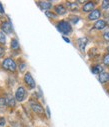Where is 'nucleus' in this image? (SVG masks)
<instances>
[{"label": "nucleus", "instance_id": "f257e3e1", "mask_svg": "<svg viewBox=\"0 0 109 127\" xmlns=\"http://www.w3.org/2000/svg\"><path fill=\"white\" fill-rule=\"evenodd\" d=\"M56 27H57V29H58L59 32L62 33V34H64V35H69V34L72 32V26H71V24H70L68 21H66V20H61V21H59V22L57 23Z\"/></svg>", "mask_w": 109, "mask_h": 127}, {"label": "nucleus", "instance_id": "f03ea898", "mask_svg": "<svg viewBox=\"0 0 109 127\" xmlns=\"http://www.w3.org/2000/svg\"><path fill=\"white\" fill-rule=\"evenodd\" d=\"M2 68L6 71H10V72H15L16 69H17V65H16V62L8 57V58H5L2 62Z\"/></svg>", "mask_w": 109, "mask_h": 127}, {"label": "nucleus", "instance_id": "7ed1b4c3", "mask_svg": "<svg viewBox=\"0 0 109 127\" xmlns=\"http://www.w3.org/2000/svg\"><path fill=\"white\" fill-rule=\"evenodd\" d=\"M30 107H31L32 111H33L34 113H36L37 115H39V116L45 115V110H44V108H43L42 105H41L40 103H38L37 101H31V102H30Z\"/></svg>", "mask_w": 109, "mask_h": 127}, {"label": "nucleus", "instance_id": "20e7f679", "mask_svg": "<svg viewBox=\"0 0 109 127\" xmlns=\"http://www.w3.org/2000/svg\"><path fill=\"white\" fill-rule=\"evenodd\" d=\"M27 96V91L25 90L24 87L20 86L17 88L16 92H15V99L18 101V102H22Z\"/></svg>", "mask_w": 109, "mask_h": 127}, {"label": "nucleus", "instance_id": "39448f33", "mask_svg": "<svg viewBox=\"0 0 109 127\" xmlns=\"http://www.w3.org/2000/svg\"><path fill=\"white\" fill-rule=\"evenodd\" d=\"M0 28H1V31L5 34H11L13 32V27H12V24L10 21H4L1 23L0 25Z\"/></svg>", "mask_w": 109, "mask_h": 127}, {"label": "nucleus", "instance_id": "423d86ee", "mask_svg": "<svg viewBox=\"0 0 109 127\" xmlns=\"http://www.w3.org/2000/svg\"><path fill=\"white\" fill-rule=\"evenodd\" d=\"M24 82H25V84H26L30 89L35 88V81H34L32 75H31L29 72H27V73L25 74V76H24Z\"/></svg>", "mask_w": 109, "mask_h": 127}, {"label": "nucleus", "instance_id": "0eeeda50", "mask_svg": "<svg viewBox=\"0 0 109 127\" xmlns=\"http://www.w3.org/2000/svg\"><path fill=\"white\" fill-rule=\"evenodd\" d=\"M102 13H101V10L100 9H94L93 11H91L89 14H88V20L89 21H94V20H99V18L101 17Z\"/></svg>", "mask_w": 109, "mask_h": 127}, {"label": "nucleus", "instance_id": "6e6552de", "mask_svg": "<svg viewBox=\"0 0 109 127\" xmlns=\"http://www.w3.org/2000/svg\"><path fill=\"white\" fill-rule=\"evenodd\" d=\"M95 5H96V2H94V1H88V2H86V3L82 6V10H83L84 12H86V13H90L91 11L94 10Z\"/></svg>", "mask_w": 109, "mask_h": 127}, {"label": "nucleus", "instance_id": "1a4fd4ad", "mask_svg": "<svg viewBox=\"0 0 109 127\" xmlns=\"http://www.w3.org/2000/svg\"><path fill=\"white\" fill-rule=\"evenodd\" d=\"M106 25H107V21H105L103 19H99V20H97L94 23L93 28L94 29H97V30H103L106 27Z\"/></svg>", "mask_w": 109, "mask_h": 127}, {"label": "nucleus", "instance_id": "9d476101", "mask_svg": "<svg viewBox=\"0 0 109 127\" xmlns=\"http://www.w3.org/2000/svg\"><path fill=\"white\" fill-rule=\"evenodd\" d=\"M87 43H88V39H87L86 37H81V38H78V40H77L78 47H79V49H80L82 52L85 51V47H86Z\"/></svg>", "mask_w": 109, "mask_h": 127}, {"label": "nucleus", "instance_id": "9b49d317", "mask_svg": "<svg viewBox=\"0 0 109 127\" xmlns=\"http://www.w3.org/2000/svg\"><path fill=\"white\" fill-rule=\"evenodd\" d=\"M98 81L100 83H102V84H105V83L109 82V73L108 72H104V71L102 73H100L99 76H98Z\"/></svg>", "mask_w": 109, "mask_h": 127}, {"label": "nucleus", "instance_id": "f8f14e48", "mask_svg": "<svg viewBox=\"0 0 109 127\" xmlns=\"http://www.w3.org/2000/svg\"><path fill=\"white\" fill-rule=\"evenodd\" d=\"M5 100H6V104H7V106H9V107H14V106L16 105V101H15L14 97L12 96L11 94H7V95H6Z\"/></svg>", "mask_w": 109, "mask_h": 127}, {"label": "nucleus", "instance_id": "ddd939ff", "mask_svg": "<svg viewBox=\"0 0 109 127\" xmlns=\"http://www.w3.org/2000/svg\"><path fill=\"white\" fill-rule=\"evenodd\" d=\"M55 12H56V15H64V14H66L67 9L64 5L59 4V5L55 6Z\"/></svg>", "mask_w": 109, "mask_h": 127}, {"label": "nucleus", "instance_id": "4468645a", "mask_svg": "<svg viewBox=\"0 0 109 127\" xmlns=\"http://www.w3.org/2000/svg\"><path fill=\"white\" fill-rule=\"evenodd\" d=\"M37 4L39 5V7L42 10H46V11H48V9H50L52 7L51 2H49V1H40V2H37Z\"/></svg>", "mask_w": 109, "mask_h": 127}, {"label": "nucleus", "instance_id": "2eb2a0df", "mask_svg": "<svg viewBox=\"0 0 109 127\" xmlns=\"http://www.w3.org/2000/svg\"><path fill=\"white\" fill-rule=\"evenodd\" d=\"M103 70L104 69H103V67L100 64H96V65H93L91 67V72L93 74H100V73L103 72Z\"/></svg>", "mask_w": 109, "mask_h": 127}, {"label": "nucleus", "instance_id": "dca6fc26", "mask_svg": "<svg viewBox=\"0 0 109 127\" xmlns=\"http://www.w3.org/2000/svg\"><path fill=\"white\" fill-rule=\"evenodd\" d=\"M66 5H67V8L70 10V11H77L78 10V4H77V2H67L66 3Z\"/></svg>", "mask_w": 109, "mask_h": 127}, {"label": "nucleus", "instance_id": "f3484780", "mask_svg": "<svg viewBox=\"0 0 109 127\" xmlns=\"http://www.w3.org/2000/svg\"><path fill=\"white\" fill-rule=\"evenodd\" d=\"M11 49L12 50H18L19 49V42L16 38H13L11 40Z\"/></svg>", "mask_w": 109, "mask_h": 127}, {"label": "nucleus", "instance_id": "a211bd4d", "mask_svg": "<svg viewBox=\"0 0 109 127\" xmlns=\"http://www.w3.org/2000/svg\"><path fill=\"white\" fill-rule=\"evenodd\" d=\"M6 107H7L6 100H5L4 97H1V98H0V111H4Z\"/></svg>", "mask_w": 109, "mask_h": 127}, {"label": "nucleus", "instance_id": "6ab92c4d", "mask_svg": "<svg viewBox=\"0 0 109 127\" xmlns=\"http://www.w3.org/2000/svg\"><path fill=\"white\" fill-rule=\"evenodd\" d=\"M102 63H103L105 66L109 67V53H106V54L103 55V57H102Z\"/></svg>", "mask_w": 109, "mask_h": 127}, {"label": "nucleus", "instance_id": "aec40b11", "mask_svg": "<svg viewBox=\"0 0 109 127\" xmlns=\"http://www.w3.org/2000/svg\"><path fill=\"white\" fill-rule=\"evenodd\" d=\"M6 43V35L0 30V44H5Z\"/></svg>", "mask_w": 109, "mask_h": 127}, {"label": "nucleus", "instance_id": "412c9836", "mask_svg": "<svg viewBox=\"0 0 109 127\" xmlns=\"http://www.w3.org/2000/svg\"><path fill=\"white\" fill-rule=\"evenodd\" d=\"M101 8L104 9V10L109 9V1H108V0H104V1H102V3H101Z\"/></svg>", "mask_w": 109, "mask_h": 127}, {"label": "nucleus", "instance_id": "4be33fe9", "mask_svg": "<svg viewBox=\"0 0 109 127\" xmlns=\"http://www.w3.org/2000/svg\"><path fill=\"white\" fill-rule=\"evenodd\" d=\"M45 14H46V16H47L48 18H51V19H55V18L57 17L56 14H54V13H52V12H50V11H46Z\"/></svg>", "mask_w": 109, "mask_h": 127}, {"label": "nucleus", "instance_id": "5701e85b", "mask_svg": "<svg viewBox=\"0 0 109 127\" xmlns=\"http://www.w3.org/2000/svg\"><path fill=\"white\" fill-rule=\"evenodd\" d=\"M103 38H104L105 41H108V42H109V29L106 30L105 32L103 33Z\"/></svg>", "mask_w": 109, "mask_h": 127}, {"label": "nucleus", "instance_id": "b1692460", "mask_svg": "<svg viewBox=\"0 0 109 127\" xmlns=\"http://www.w3.org/2000/svg\"><path fill=\"white\" fill-rule=\"evenodd\" d=\"M25 68H26V64H25V62H21L20 64H19V70H20L21 72H23V71L25 70Z\"/></svg>", "mask_w": 109, "mask_h": 127}, {"label": "nucleus", "instance_id": "393cba45", "mask_svg": "<svg viewBox=\"0 0 109 127\" xmlns=\"http://www.w3.org/2000/svg\"><path fill=\"white\" fill-rule=\"evenodd\" d=\"M6 123V120L4 117H0V127H4Z\"/></svg>", "mask_w": 109, "mask_h": 127}, {"label": "nucleus", "instance_id": "a878e982", "mask_svg": "<svg viewBox=\"0 0 109 127\" xmlns=\"http://www.w3.org/2000/svg\"><path fill=\"white\" fill-rule=\"evenodd\" d=\"M5 55V48L3 46H0V58Z\"/></svg>", "mask_w": 109, "mask_h": 127}, {"label": "nucleus", "instance_id": "bb28decb", "mask_svg": "<svg viewBox=\"0 0 109 127\" xmlns=\"http://www.w3.org/2000/svg\"><path fill=\"white\" fill-rule=\"evenodd\" d=\"M70 20L73 22L74 24H76V23H78V21L80 20V18H79V17H75V16H73V17H71V18H70Z\"/></svg>", "mask_w": 109, "mask_h": 127}, {"label": "nucleus", "instance_id": "cd10ccee", "mask_svg": "<svg viewBox=\"0 0 109 127\" xmlns=\"http://www.w3.org/2000/svg\"><path fill=\"white\" fill-rule=\"evenodd\" d=\"M4 13H5V11H4L3 5H2V3H1V2H0V16H3V15H4Z\"/></svg>", "mask_w": 109, "mask_h": 127}, {"label": "nucleus", "instance_id": "c85d7f7f", "mask_svg": "<svg viewBox=\"0 0 109 127\" xmlns=\"http://www.w3.org/2000/svg\"><path fill=\"white\" fill-rule=\"evenodd\" d=\"M46 111H47V115H48V117L50 118V110H49V107H48V106L46 107Z\"/></svg>", "mask_w": 109, "mask_h": 127}, {"label": "nucleus", "instance_id": "c756f323", "mask_svg": "<svg viewBox=\"0 0 109 127\" xmlns=\"http://www.w3.org/2000/svg\"><path fill=\"white\" fill-rule=\"evenodd\" d=\"M63 39H64V41H66L67 43H70V40H69L67 37H65V36H64V37H63Z\"/></svg>", "mask_w": 109, "mask_h": 127}, {"label": "nucleus", "instance_id": "7c9ffc66", "mask_svg": "<svg viewBox=\"0 0 109 127\" xmlns=\"http://www.w3.org/2000/svg\"><path fill=\"white\" fill-rule=\"evenodd\" d=\"M107 51H108V53H109V46L107 47Z\"/></svg>", "mask_w": 109, "mask_h": 127}, {"label": "nucleus", "instance_id": "2f4dec72", "mask_svg": "<svg viewBox=\"0 0 109 127\" xmlns=\"http://www.w3.org/2000/svg\"><path fill=\"white\" fill-rule=\"evenodd\" d=\"M107 25H108V27H109V20H108V22H107Z\"/></svg>", "mask_w": 109, "mask_h": 127}]
</instances>
